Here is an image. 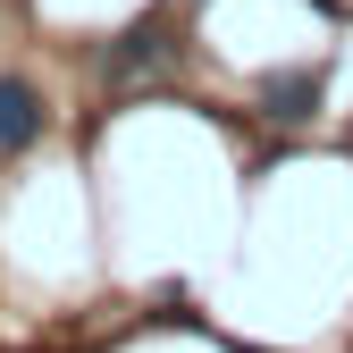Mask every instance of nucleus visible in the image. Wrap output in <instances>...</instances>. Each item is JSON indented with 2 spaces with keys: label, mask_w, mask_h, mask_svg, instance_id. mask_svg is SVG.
Segmentation results:
<instances>
[{
  "label": "nucleus",
  "mask_w": 353,
  "mask_h": 353,
  "mask_svg": "<svg viewBox=\"0 0 353 353\" xmlns=\"http://www.w3.org/2000/svg\"><path fill=\"white\" fill-rule=\"evenodd\" d=\"M168 59H176V26H168V17H135V26L101 51V76L126 84V76H152V68H168Z\"/></svg>",
  "instance_id": "f257e3e1"
},
{
  "label": "nucleus",
  "mask_w": 353,
  "mask_h": 353,
  "mask_svg": "<svg viewBox=\"0 0 353 353\" xmlns=\"http://www.w3.org/2000/svg\"><path fill=\"white\" fill-rule=\"evenodd\" d=\"M320 93H328V68H270L252 101H261V118H278V126H303V118L320 110Z\"/></svg>",
  "instance_id": "f03ea898"
},
{
  "label": "nucleus",
  "mask_w": 353,
  "mask_h": 353,
  "mask_svg": "<svg viewBox=\"0 0 353 353\" xmlns=\"http://www.w3.org/2000/svg\"><path fill=\"white\" fill-rule=\"evenodd\" d=\"M42 143V93L26 76H0V152H26Z\"/></svg>",
  "instance_id": "7ed1b4c3"
}]
</instances>
